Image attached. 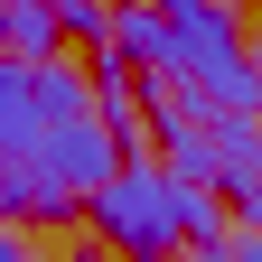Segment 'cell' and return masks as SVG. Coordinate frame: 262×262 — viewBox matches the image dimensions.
<instances>
[{
	"mask_svg": "<svg viewBox=\"0 0 262 262\" xmlns=\"http://www.w3.org/2000/svg\"><path fill=\"white\" fill-rule=\"evenodd\" d=\"M47 10H56V38H84V47L113 38V0H47Z\"/></svg>",
	"mask_w": 262,
	"mask_h": 262,
	"instance_id": "6",
	"label": "cell"
},
{
	"mask_svg": "<svg viewBox=\"0 0 262 262\" xmlns=\"http://www.w3.org/2000/svg\"><path fill=\"white\" fill-rule=\"evenodd\" d=\"M0 56H19V66L66 56V38H56V10H47V0H0Z\"/></svg>",
	"mask_w": 262,
	"mask_h": 262,
	"instance_id": "5",
	"label": "cell"
},
{
	"mask_svg": "<svg viewBox=\"0 0 262 262\" xmlns=\"http://www.w3.org/2000/svg\"><path fill=\"white\" fill-rule=\"evenodd\" d=\"M234 215H244L253 234H262V178H253V187H234Z\"/></svg>",
	"mask_w": 262,
	"mask_h": 262,
	"instance_id": "8",
	"label": "cell"
},
{
	"mask_svg": "<svg viewBox=\"0 0 262 262\" xmlns=\"http://www.w3.org/2000/svg\"><path fill=\"white\" fill-rule=\"evenodd\" d=\"M122 169V141L103 103H94V75L66 56H0V225H56L75 215V196H94Z\"/></svg>",
	"mask_w": 262,
	"mask_h": 262,
	"instance_id": "1",
	"label": "cell"
},
{
	"mask_svg": "<svg viewBox=\"0 0 262 262\" xmlns=\"http://www.w3.org/2000/svg\"><path fill=\"white\" fill-rule=\"evenodd\" d=\"M187 262H262V234L244 225V234H225V244H187Z\"/></svg>",
	"mask_w": 262,
	"mask_h": 262,
	"instance_id": "7",
	"label": "cell"
},
{
	"mask_svg": "<svg viewBox=\"0 0 262 262\" xmlns=\"http://www.w3.org/2000/svg\"><path fill=\"white\" fill-rule=\"evenodd\" d=\"M84 206H94V234H103L113 253H131V262H159L178 244H225L215 187H187V178L159 169V159H122Z\"/></svg>",
	"mask_w": 262,
	"mask_h": 262,
	"instance_id": "2",
	"label": "cell"
},
{
	"mask_svg": "<svg viewBox=\"0 0 262 262\" xmlns=\"http://www.w3.org/2000/svg\"><path fill=\"white\" fill-rule=\"evenodd\" d=\"M253 10H262V0H253Z\"/></svg>",
	"mask_w": 262,
	"mask_h": 262,
	"instance_id": "10",
	"label": "cell"
},
{
	"mask_svg": "<svg viewBox=\"0 0 262 262\" xmlns=\"http://www.w3.org/2000/svg\"><path fill=\"white\" fill-rule=\"evenodd\" d=\"M0 262H28V234H19V225H0Z\"/></svg>",
	"mask_w": 262,
	"mask_h": 262,
	"instance_id": "9",
	"label": "cell"
},
{
	"mask_svg": "<svg viewBox=\"0 0 262 262\" xmlns=\"http://www.w3.org/2000/svg\"><path fill=\"white\" fill-rule=\"evenodd\" d=\"M103 56L141 66V75H159V66H169V28H159L150 0H113V38H103Z\"/></svg>",
	"mask_w": 262,
	"mask_h": 262,
	"instance_id": "4",
	"label": "cell"
},
{
	"mask_svg": "<svg viewBox=\"0 0 262 262\" xmlns=\"http://www.w3.org/2000/svg\"><path fill=\"white\" fill-rule=\"evenodd\" d=\"M150 10L169 28V66L159 75L187 84L225 122H262V66H253L244 28H234V0H150Z\"/></svg>",
	"mask_w": 262,
	"mask_h": 262,
	"instance_id": "3",
	"label": "cell"
}]
</instances>
